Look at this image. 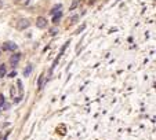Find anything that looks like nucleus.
<instances>
[{
	"mask_svg": "<svg viewBox=\"0 0 156 140\" xmlns=\"http://www.w3.org/2000/svg\"><path fill=\"white\" fill-rule=\"evenodd\" d=\"M29 25H31V21H29L28 18H22V19H20V21H18L17 28H18L20 30H24V29H26Z\"/></svg>",
	"mask_w": 156,
	"mask_h": 140,
	"instance_id": "obj_1",
	"label": "nucleus"
},
{
	"mask_svg": "<svg viewBox=\"0 0 156 140\" xmlns=\"http://www.w3.org/2000/svg\"><path fill=\"white\" fill-rule=\"evenodd\" d=\"M20 59H21V54H14V55H11V58H10L11 66L15 68L17 65H18V62H20Z\"/></svg>",
	"mask_w": 156,
	"mask_h": 140,
	"instance_id": "obj_2",
	"label": "nucleus"
},
{
	"mask_svg": "<svg viewBox=\"0 0 156 140\" xmlns=\"http://www.w3.org/2000/svg\"><path fill=\"white\" fill-rule=\"evenodd\" d=\"M36 26L39 28V29H44L47 26V19L44 18V17H39L36 21Z\"/></svg>",
	"mask_w": 156,
	"mask_h": 140,
	"instance_id": "obj_3",
	"label": "nucleus"
},
{
	"mask_svg": "<svg viewBox=\"0 0 156 140\" xmlns=\"http://www.w3.org/2000/svg\"><path fill=\"white\" fill-rule=\"evenodd\" d=\"M3 48H4V50H8V51H15V50H17V44H15V43H13V41H7V43H4Z\"/></svg>",
	"mask_w": 156,
	"mask_h": 140,
	"instance_id": "obj_4",
	"label": "nucleus"
},
{
	"mask_svg": "<svg viewBox=\"0 0 156 140\" xmlns=\"http://www.w3.org/2000/svg\"><path fill=\"white\" fill-rule=\"evenodd\" d=\"M61 15H62V12H61V11H58V12H55V14L52 15V22H55V23H57V22L59 21V18H61Z\"/></svg>",
	"mask_w": 156,
	"mask_h": 140,
	"instance_id": "obj_5",
	"label": "nucleus"
},
{
	"mask_svg": "<svg viewBox=\"0 0 156 140\" xmlns=\"http://www.w3.org/2000/svg\"><path fill=\"white\" fill-rule=\"evenodd\" d=\"M32 69H33V66H32V65H28V66L25 68V70H24V76H25V77H28V76H29V73L32 72Z\"/></svg>",
	"mask_w": 156,
	"mask_h": 140,
	"instance_id": "obj_6",
	"label": "nucleus"
},
{
	"mask_svg": "<svg viewBox=\"0 0 156 140\" xmlns=\"http://www.w3.org/2000/svg\"><path fill=\"white\" fill-rule=\"evenodd\" d=\"M6 76V65H0V77Z\"/></svg>",
	"mask_w": 156,
	"mask_h": 140,
	"instance_id": "obj_7",
	"label": "nucleus"
},
{
	"mask_svg": "<svg viewBox=\"0 0 156 140\" xmlns=\"http://www.w3.org/2000/svg\"><path fill=\"white\" fill-rule=\"evenodd\" d=\"M43 85H44V77H43V76H40V78H39V88L42 89Z\"/></svg>",
	"mask_w": 156,
	"mask_h": 140,
	"instance_id": "obj_8",
	"label": "nucleus"
},
{
	"mask_svg": "<svg viewBox=\"0 0 156 140\" xmlns=\"http://www.w3.org/2000/svg\"><path fill=\"white\" fill-rule=\"evenodd\" d=\"M59 8H61V4H57V6H55V7H54V8L51 10V15H54L55 12H58V10H59Z\"/></svg>",
	"mask_w": 156,
	"mask_h": 140,
	"instance_id": "obj_9",
	"label": "nucleus"
},
{
	"mask_svg": "<svg viewBox=\"0 0 156 140\" xmlns=\"http://www.w3.org/2000/svg\"><path fill=\"white\" fill-rule=\"evenodd\" d=\"M3 104H4V96H3V95H0V107H1Z\"/></svg>",
	"mask_w": 156,
	"mask_h": 140,
	"instance_id": "obj_10",
	"label": "nucleus"
},
{
	"mask_svg": "<svg viewBox=\"0 0 156 140\" xmlns=\"http://www.w3.org/2000/svg\"><path fill=\"white\" fill-rule=\"evenodd\" d=\"M78 3H79V0H76V1H73L72 7H71V10H75V7H76V6H78Z\"/></svg>",
	"mask_w": 156,
	"mask_h": 140,
	"instance_id": "obj_11",
	"label": "nucleus"
},
{
	"mask_svg": "<svg viewBox=\"0 0 156 140\" xmlns=\"http://www.w3.org/2000/svg\"><path fill=\"white\" fill-rule=\"evenodd\" d=\"M84 28H86V25H82V26H80V28H79V29H78V32H76V33H80V32L83 30Z\"/></svg>",
	"mask_w": 156,
	"mask_h": 140,
	"instance_id": "obj_12",
	"label": "nucleus"
},
{
	"mask_svg": "<svg viewBox=\"0 0 156 140\" xmlns=\"http://www.w3.org/2000/svg\"><path fill=\"white\" fill-rule=\"evenodd\" d=\"M15 74H17L15 72H11L10 74H8V77H11V78H13V77H15Z\"/></svg>",
	"mask_w": 156,
	"mask_h": 140,
	"instance_id": "obj_13",
	"label": "nucleus"
},
{
	"mask_svg": "<svg viewBox=\"0 0 156 140\" xmlns=\"http://www.w3.org/2000/svg\"><path fill=\"white\" fill-rule=\"evenodd\" d=\"M57 29H51V32H50V33H51V34H57Z\"/></svg>",
	"mask_w": 156,
	"mask_h": 140,
	"instance_id": "obj_14",
	"label": "nucleus"
}]
</instances>
